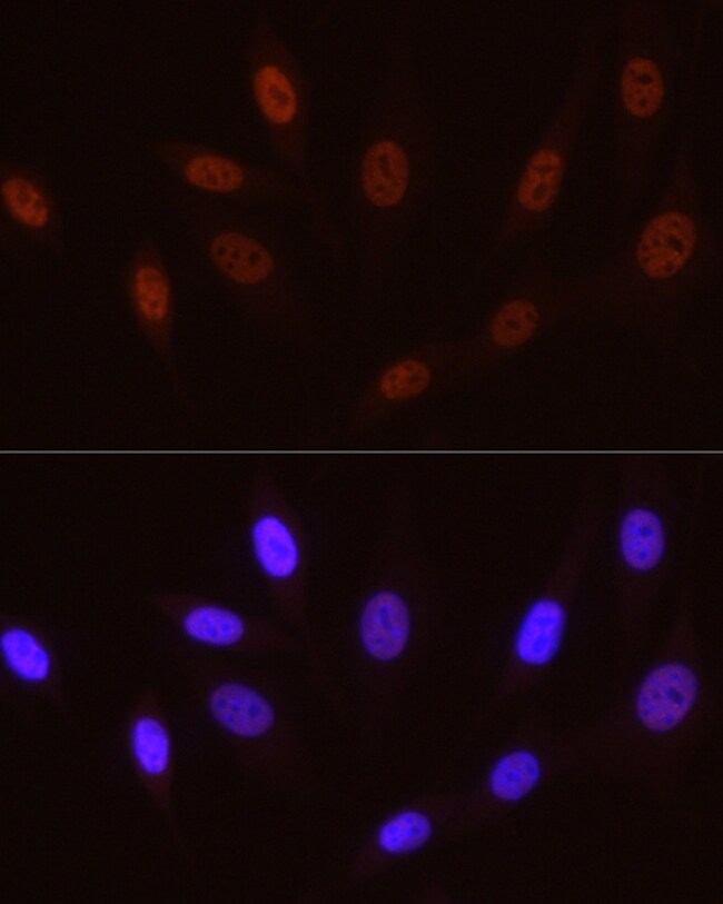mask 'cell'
Instances as JSON below:
<instances>
[{
	"instance_id": "cell-10",
	"label": "cell",
	"mask_w": 723,
	"mask_h": 904,
	"mask_svg": "<svg viewBox=\"0 0 723 904\" xmlns=\"http://www.w3.org/2000/svg\"><path fill=\"white\" fill-rule=\"evenodd\" d=\"M696 241L693 221L680 212L653 219L641 235L636 259L641 270L653 279H667L682 269Z\"/></svg>"
},
{
	"instance_id": "cell-3",
	"label": "cell",
	"mask_w": 723,
	"mask_h": 904,
	"mask_svg": "<svg viewBox=\"0 0 723 904\" xmlns=\"http://www.w3.org/2000/svg\"><path fill=\"white\" fill-rule=\"evenodd\" d=\"M682 499L660 469L634 466L617 495L613 593L621 666L644 648L655 606L670 576Z\"/></svg>"
},
{
	"instance_id": "cell-5",
	"label": "cell",
	"mask_w": 723,
	"mask_h": 904,
	"mask_svg": "<svg viewBox=\"0 0 723 904\" xmlns=\"http://www.w3.org/2000/svg\"><path fill=\"white\" fill-rule=\"evenodd\" d=\"M245 515L250 549L279 620L298 635L317 664L309 618L310 550L303 518L265 466L247 489Z\"/></svg>"
},
{
	"instance_id": "cell-18",
	"label": "cell",
	"mask_w": 723,
	"mask_h": 904,
	"mask_svg": "<svg viewBox=\"0 0 723 904\" xmlns=\"http://www.w3.org/2000/svg\"><path fill=\"white\" fill-rule=\"evenodd\" d=\"M537 322L538 312L531 301H511L496 314L492 321L493 340L505 348L519 346L533 336Z\"/></svg>"
},
{
	"instance_id": "cell-2",
	"label": "cell",
	"mask_w": 723,
	"mask_h": 904,
	"mask_svg": "<svg viewBox=\"0 0 723 904\" xmlns=\"http://www.w3.org/2000/svg\"><path fill=\"white\" fill-rule=\"evenodd\" d=\"M176 660L191 699L238 763L275 791L290 796L305 792L306 753L275 677L195 644L180 645Z\"/></svg>"
},
{
	"instance_id": "cell-4",
	"label": "cell",
	"mask_w": 723,
	"mask_h": 904,
	"mask_svg": "<svg viewBox=\"0 0 723 904\" xmlns=\"http://www.w3.org/2000/svg\"><path fill=\"white\" fill-rule=\"evenodd\" d=\"M407 497L402 488L389 497L354 625L364 658L383 673L403 659L426 613V567Z\"/></svg>"
},
{
	"instance_id": "cell-21",
	"label": "cell",
	"mask_w": 723,
	"mask_h": 904,
	"mask_svg": "<svg viewBox=\"0 0 723 904\" xmlns=\"http://www.w3.org/2000/svg\"><path fill=\"white\" fill-rule=\"evenodd\" d=\"M135 294L141 315L149 321L162 320L168 310L169 289L164 275L153 267H142L135 276Z\"/></svg>"
},
{
	"instance_id": "cell-13",
	"label": "cell",
	"mask_w": 723,
	"mask_h": 904,
	"mask_svg": "<svg viewBox=\"0 0 723 904\" xmlns=\"http://www.w3.org/2000/svg\"><path fill=\"white\" fill-rule=\"evenodd\" d=\"M622 95L632 115L652 116L663 97L662 77L655 63L642 57L630 60L622 74Z\"/></svg>"
},
{
	"instance_id": "cell-19",
	"label": "cell",
	"mask_w": 723,
	"mask_h": 904,
	"mask_svg": "<svg viewBox=\"0 0 723 904\" xmlns=\"http://www.w3.org/2000/svg\"><path fill=\"white\" fill-rule=\"evenodd\" d=\"M189 182L204 189L229 192L244 181L242 170L234 161L214 155L191 159L185 169Z\"/></svg>"
},
{
	"instance_id": "cell-15",
	"label": "cell",
	"mask_w": 723,
	"mask_h": 904,
	"mask_svg": "<svg viewBox=\"0 0 723 904\" xmlns=\"http://www.w3.org/2000/svg\"><path fill=\"white\" fill-rule=\"evenodd\" d=\"M539 777L538 758L524 749L514 751L496 764L489 778V789L497 799L513 802L529 793Z\"/></svg>"
},
{
	"instance_id": "cell-20",
	"label": "cell",
	"mask_w": 723,
	"mask_h": 904,
	"mask_svg": "<svg viewBox=\"0 0 723 904\" xmlns=\"http://www.w3.org/2000/svg\"><path fill=\"white\" fill-rule=\"evenodd\" d=\"M2 193L11 212L20 221L31 227L47 223V202L30 181L23 178L9 179L2 185Z\"/></svg>"
},
{
	"instance_id": "cell-14",
	"label": "cell",
	"mask_w": 723,
	"mask_h": 904,
	"mask_svg": "<svg viewBox=\"0 0 723 904\" xmlns=\"http://www.w3.org/2000/svg\"><path fill=\"white\" fill-rule=\"evenodd\" d=\"M562 175V159L551 149L537 151L531 159L519 182L517 200L532 211L545 210L556 190Z\"/></svg>"
},
{
	"instance_id": "cell-16",
	"label": "cell",
	"mask_w": 723,
	"mask_h": 904,
	"mask_svg": "<svg viewBox=\"0 0 723 904\" xmlns=\"http://www.w3.org/2000/svg\"><path fill=\"white\" fill-rule=\"evenodd\" d=\"M429 835L430 823L422 813L404 811L395 814L379 827L370 860L413 851L424 844Z\"/></svg>"
},
{
	"instance_id": "cell-7",
	"label": "cell",
	"mask_w": 723,
	"mask_h": 904,
	"mask_svg": "<svg viewBox=\"0 0 723 904\" xmlns=\"http://www.w3.org/2000/svg\"><path fill=\"white\" fill-rule=\"evenodd\" d=\"M148 603L192 644L230 656L304 654V642L280 620L249 615L187 592H156Z\"/></svg>"
},
{
	"instance_id": "cell-1",
	"label": "cell",
	"mask_w": 723,
	"mask_h": 904,
	"mask_svg": "<svg viewBox=\"0 0 723 904\" xmlns=\"http://www.w3.org/2000/svg\"><path fill=\"white\" fill-rule=\"evenodd\" d=\"M693 593L681 586L657 652L628 697L581 731V765L666 795L713 728L719 705L706 673Z\"/></svg>"
},
{
	"instance_id": "cell-9",
	"label": "cell",
	"mask_w": 723,
	"mask_h": 904,
	"mask_svg": "<svg viewBox=\"0 0 723 904\" xmlns=\"http://www.w3.org/2000/svg\"><path fill=\"white\" fill-rule=\"evenodd\" d=\"M0 656L6 676V694L14 692L24 702L63 709V673L48 633L30 617L2 613Z\"/></svg>"
},
{
	"instance_id": "cell-22",
	"label": "cell",
	"mask_w": 723,
	"mask_h": 904,
	"mask_svg": "<svg viewBox=\"0 0 723 904\" xmlns=\"http://www.w3.org/2000/svg\"><path fill=\"white\" fill-rule=\"evenodd\" d=\"M430 372L418 360H404L388 369L380 380V391L388 399H405L422 393L429 384Z\"/></svg>"
},
{
	"instance_id": "cell-6",
	"label": "cell",
	"mask_w": 723,
	"mask_h": 904,
	"mask_svg": "<svg viewBox=\"0 0 723 904\" xmlns=\"http://www.w3.org/2000/svg\"><path fill=\"white\" fill-rule=\"evenodd\" d=\"M605 510L606 488L593 478L585 480L558 562L518 625L513 645L516 670L544 668L557 655Z\"/></svg>"
},
{
	"instance_id": "cell-8",
	"label": "cell",
	"mask_w": 723,
	"mask_h": 904,
	"mask_svg": "<svg viewBox=\"0 0 723 904\" xmlns=\"http://www.w3.org/2000/svg\"><path fill=\"white\" fill-rule=\"evenodd\" d=\"M125 744L141 788L162 819L172 842L184 847L175 812V748L162 702L150 687L141 689L128 712Z\"/></svg>"
},
{
	"instance_id": "cell-12",
	"label": "cell",
	"mask_w": 723,
	"mask_h": 904,
	"mask_svg": "<svg viewBox=\"0 0 723 904\" xmlns=\"http://www.w3.org/2000/svg\"><path fill=\"white\" fill-rule=\"evenodd\" d=\"M216 265L234 280L256 284L273 269L266 249L254 239L238 232H225L215 238L210 248Z\"/></svg>"
},
{
	"instance_id": "cell-17",
	"label": "cell",
	"mask_w": 723,
	"mask_h": 904,
	"mask_svg": "<svg viewBox=\"0 0 723 904\" xmlns=\"http://www.w3.org/2000/svg\"><path fill=\"white\" fill-rule=\"evenodd\" d=\"M257 100L269 120L287 123L296 113L297 100L287 77L274 66L261 68L255 77Z\"/></svg>"
},
{
	"instance_id": "cell-11",
	"label": "cell",
	"mask_w": 723,
	"mask_h": 904,
	"mask_svg": "<svg viewBox=\"0 0 723 904\" xmlns=\"http://www.w3.org/2000/svg\"><path fill=\"white\" fill-rule=\"evenodd\" d=\"M407 180V158L397 143L384 140L368 150L363 163V186L374 205H396L405 193Z\"/></svg>"
}]
</instances>
